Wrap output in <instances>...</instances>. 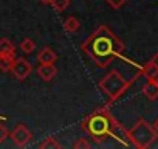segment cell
Masks as SVG:
<instances>
[{
	"label": "cell",
	"instance_id": "1",
	"mask_svg": "<svg viewBox=\"0 0 158 149\" xmlns=\"http://www.w3.org/2000/svg\"><path fill=\"white\" fill-rule=\"evenodd\" d=\"M82 48L96 64V67L106 68L124 51V44L107 25H101L85 39Z\"/></svg>",
	"mask_w": 158,
	"mask_h": 149
},
{
	"label": "cell",
	"instance_id": "2",
	"mask_svg": "<svg viewBox=\"0 0 158 149\" xmlns=\"http://www.w3.org/2000/svg\"><path fill=\"white\" fill-rule=\"evenodd\" d=\"M112 123L113 117L110 113L96 112L85 120L82 129L87 130L96 141H104L109 135H112Z\"/></svg>",
	"mask_w": 158,
	"mask_h": 149
},
{
	"label": "cell",
	"instance_id": "3",
	"mask_svg": "<svg viewBox=\"0 0 158 149\" xmlns=\"http://www.w3.org/2000/svg\"><path fill=\"white\" fill-rule=\"evenodd\" d=\"M158 138V134L153 124H149L144 118H139L138 123L129 130V141L136 147H149Z\"/></svg>",
	"mask_w": 158,
	"mask_h": 149
},
{
	"label": "cell",
	"instance_id": "4",
	"mask_svg": "<svg viewBox=\"0 0 158 149\" xmlns=\"http://www.w3.org/2000/svg\"><path fill=\"white\" fill-rule=\"evenodd\" d=\"M130 81H126L124 76L118 71V70H112L110 73H107L106 76L99 81V89L102 90V93H106L112 101L118 100L130 86Z\"/></svg>",
	"mask_w": 158,
	"mask_h": 149
},
{
	"label": "cell",
	"instance_id": "5",
	"mask_svg": "<svg viewBox=\"0 0 158 149\" xmlns=\"http://www.w3.org/2000/svg\"><path fill=\"white\" fill-rule=\"evenodd\" d=\"M31 138H33V134H31V130H30L25 124H17V126L13 129V132H11V140H13V143H14L16 146H19V147L27 146V144L31 141Z\"/></svg>",
	"mask_w": 158,
	"mask_h": 149
},
{
	"label": "cell",
	"instance_id": "6",
	"mask_svg": "<svg viewBox=\"0 0 158 149\" xmlns=\"http://www.w3.org/2000/svg\"><path fill=\"white\" fill-rule=\"evenodd\" d=\"M31 71H33L31 64H30L27 59H23V57H17V59L14 61V64H13V68H11L13 76H14L16 79H19V81H25L30 74H31Z\"/></svg>",
	"mask_w": 158,
	"mask_h": 149
},
{
	"label": "cell",
	"instance_id": "7",
	"mask_svg": "<svg viewBox=\"0 0 158 149\" xmlns=\"http://www.w3.org/2000/svg\"><path fill=\"white\" fill-rule=\"evenodd\" d=\"M37 74L40 76V79H44V81H51L57 74V68L53 64H40L37 67Z\"/></svg>",
	"mask_w": 158,
	"mask_h": 149
},
{
	"label": "cell",
	"instance_id": "8",
	"mask_svg": "<svg viewBox=\"0 0 158 149\" xmlns=\"http://www.w3.org/2000/svg\"><path fill=\"white\" fill-rule=\"evenodd\" d=\"M143 95L149 101H156L158 100V84L153 79H147L146 84L143 86Z\"/></svg>",
	"mask_w": 158,
	"mask_h": 149
},
{
	"label": "cell",
	"instance_id": "9",
	"mask_svg": "<svg viewBox=\"0 0 158 149\" xmlns=\"http://www.w3.org/2000/svg\"><path fill=\"white\" fill-rule=\"evenodd\" d=\"M37 61H39V64H54L57 61V54H56V51L53 48L45 47V48H42L39 51Z\"/></svg>",
	"mask_w": 158,
	"mask_h": 149
},
{
	"label": "cell",
	"instance_id": "10",
	"mask_svg": "<svg viewBox=\"0 0 158 149\" xmlns=\"http://www.w3.org/2000/svg\"><path fill=\"white\" fill-rule=\"evenodd\" d=\"M141 74H143V76H146L147 79H153V81H155L156 76H158V64H156L155 61L146 64V65L143 67V70H141Z\"/></svg>",
	"mask_w": 158,
	"mask_h": 149
},
{
	"label": "cell",
	"instance_id": "11",
	"mask_svg": "<svg viewBox=\"0 0 158 149\" xmlns=\"http://www.w3.org/2000/svg\"><path fill=\"white\" fill-rule=\"evenodd\" d=\"M14 61H16L14 54H0V70L2 71H11Z\"/></svg>",
	"mask_w": 158,
	"mask_h": 149
},
{
	"label": "cell",
	"instance_id": "12",
	"mask_svg": "<svg viewBox=\"0 0 158 149\" xmlns=\"http://www.w3.org/2000/svg\"><path fill=\"white\" fill-rule=\"evenodd\" d=\"M79 27H81V23H79L77 17H74V16L67 17L65 22H64V30H65L67 33H76V31L79 30Z\"/></svg>",
	"mask_w": 158,
	"mask_h": 149
},
{
	"label": "cell",
	"instance_id": "13",
	"mask_svg": "<svg viewBox=\"0 0 158 149\" xmlns=\"http://www.w3.org/2000/svg\"><path fill=\"white\" fill-rule=\"evenodd\" d=\"M14 44L8 37L0 39V54H14Z\"/></svg>",
	"mask_w": 158,
	"mask_h": 149
},
{
	"label": "cell",
	"instance_id": "14",
	"mask_svg": "<svg viewBox=\"0 0 158 149\" xmlns=\"http://www.w3.org/2000/svg\"><path fill=\"white\" fill-rule=\"evenodd\" d=\"M34 48H36V44H34V40H33V39H30V37H25V39L20 42V50H22L25 54L33 53V51H34Z\"/></svg>",
	"mask_w": 158,
	"mask_h": 149
},
{
	"label": "cell",
	"instance_id": "15",
	"mask_svg": "<svg viewBox=\"0 0 158 149\" xmlns=\"http://www.w3.org/2000/svg\"><path fill=\"white\" fill-rule=\"evenodd\" d=\"M39 147H42V149H59L60 144L56 141L54 137H47V138L39 144Z\"/></svg>",
	"mask_w": 158,
	"mask_h": 149
},
{
	"label": "cell",
	"instance_id": "16",
	"mask_svg": "<svg viewBox=\"0 0 158 149\" xmlns=\"http://www.w3.org/2000/svg\"><path fill=\"white\" fill-rule=\"evenodd\" d=\"M51 6H53L56 11L62 13V11H65V10L70 6V0H53Z\"/></svg>",
	"mask_w": 158,
	"mask_h": 149
},
{
	"label": "cell",
	"instance_id": "17",
	"mask_svg": "<svg viewBox=\"0 0 158 149\" xmlns=\"http://www.w3.org/2000/svg\"><path fill=\"white\" fill-rule=\"evenodd\" d=\"M73 147L74 149H89L90 147V143H89V140L85 137H81V138L76 140V143L73 144Z\"/></svg>",
	"mask_w": 158,
	"mask_h": 149
},
{
	"label": "cell",
	"instance_id": "18",
	"mask_svg": "<svg viewBox=\"0 0 158 149\" xmlns=\"http://www.w3.org/2000/svg\"><path fill=\"white\" fill-rule=\"evenodd\" d=\"M106 2H107V5H109L110 8H113V10H119V8H123V6L126 5L127 0H106Z\"/></svg>",
	"mask_w": 158,
	"mask_h": 149
},
{
	"label": "cell",
	"instance_id": "19",
	"mask_svg": "<svg viewBox=\"0 0 158 149\" xmlns=\"http://www.w3.org/2000/svg\"><path fill=\"white\" fill-rule=\"evenodd\" d=\"M8 135H10V132H8V129L3 126V124H0V144H2L6 138H8Z\"/></svg>",
	"mask_w": 158,
	"mask_h": 149
},
{
	"label": "cell",
	"instance_id": "20",
	"mask_svg": "<svg viewBox=\"0 0 158 149\" xmlns=\"http://www.w3.org/2000/svg\"><path fill=\"white\" fill-rule=\"evenodd\" d=\"M39 2H40V3H44V5H51L53 0H39Z\"/></svg>",
	"mask_w": 158,
	"mask_h": 149
},
{
	"label": "cell",
	"instance_id": "21",
	"mask_svg": "<svg viewBox=\"0 0 158 149\" xmlns=\"http://www.w3.org/2000/svg\"><path fill=\"white\" fill-rule=\"evenodd\" d=\"M153 127H155V130H156V134H158V118L153 121Z\"/></svg>",
	"mask_w": 158,
	"mask_h": 149
},
{
	"label": "cell",
	"instance_id": "22",
	"mask_svg": "<svg viewBox=\"0 0 158 149\" xmlns=\"http://www.w3.org/2000/svg\"><path fill=\"white\" fill-rule=\"evenodd\" d=\"M155 83H156V84H158V76H156V79H155Z\"/></svg>",
	"mask_w": 158,
	"mask_h": 149
}]
</instances>
